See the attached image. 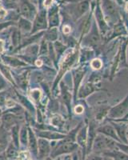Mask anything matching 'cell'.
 <instances>
[{
	"label": "cell",
	"mask_w": 128,
	"mask_h": 160,
	"mask_svg": "<svg viewBox=\"0 0 128 160\" xmlns=\"http://www.w3.org/2000/svg\"><path fill=\"white\" fill-rule=\"evenodd\" d=\"M78 55H79V51L78 50H72L70 52H68L66 55L65 58H63L62 62V65H61L60 71H59V75L57 77L56 80H55V83L54 85V88L56 87L57 83L59 82V79L62 78V75L66 72L68 69H69L74 63H75V60L78 58Z\"/></svg>",
	"instance_id": "4"
},
{
	"label": "cell",
	"mask_w": 128,
	"mask_h": 160,
	"mask_svg": "<svg viewBox=\"0 0 128 160\" xmlns=\"http://www.w3.org/2000/svg\"><path fill=\"white\" fill-rule=\"evenodd\" d=\"M28 144L31 153L34 155H38V141L36 139L35 133L31 130V128H28Z\"/></svg>",
	"instance_id": "17"
},
{
	"label": "cell",
	"mask_w": 128,
	"mask_h": 160,
	"mask_svg": "<svg viewBox=\"0 0 128 160\" xmlns=\"http://www.w3.org/2000/svg\"><path fill=\"white\" fill-rule=\"evenodd\" d=\"M109 122H111L116 131L121 142L128 144L127 138H126V129L128 127V122L124 121H115V120H109Z\"/></svg>",
	"instance_id": "5"
},
{
	"label": "cell",
	"mask_w": 128,
	"mask_h": 160,
	"mask_svg": "<svg viewBox=\"0 0 128 160\" xmlns=\"http://www.w3.org/2000/svg\"><path fill=\"white\" fill-rule=\"evenodd\" d=\"M82 41H83V43L87 47H91L92 48H97L98 45L100 43L101 37L99 35V31L95 28V26H94L91 32L90 33L89 35L83 37Z\"/></svg>",
	"instance_id": "7"
},
{
	"label": "cell",
	"mask_w": 128,
	"mask_h": 160,
	"mask_svg": "<svg viewBox=\"0 0 128 160\" xmlns=\"http://www.w3.org/2000/svg\"><path fill=\"white\" fill-rule=\"evenodd\" d=\"M8 142L7 139L6 138L5 136L0 138V154L5 151V150L7 148Z\"/></svg>",
	"instance_id": "35"
},
{
	"label": "cell",
	"mask_w": 128,
	"mask_h": 160,
	"mask_svg": "<svg viewBox=\"0 0 128 160\" xmlns=\"http://www.w3.org/2000/svg\"><path fill=\"white\" fill-rule=\"evenodd\" d=\"M11 40H12V43L15 47H17L18 44L21 42V34L20 31L15 29L12 32V35H11Z\"/></svg>",
	"instance_id": "26"
},
{
	"label": "cell",
	"mask_w": 128,
	"mask_h": 160,
	"mask_svg": "<svg viewBox=\"0 0 128 160\" xmlns=\"http://www.w3.org/2000/svg\"><path fill=\"white\" fill-rule=\"evenodd\" d=\"M6 87H7V83H6L5 80L0 76V91H2V89H4Z\"/></svg>",
	"instance_id": "43"
},
{
	"label": "cell",
	"mask_w": 128,
	"mask_h": 160,
	"mask_svg": "<svg viewBox=\"0 0 128 160\" xmlns=\"http://www.w3.org/2000/svg\"><path fill=\"white\" fill-rule=\"evenodd\" d=\"M126 119H128V113H127V115L125 116V118H120V119H114V120H126Z\"/></svg>",
	"instance_id": "51"
},
{
	"label": "cell",
	"mask_w": 128,
	"mask_h": 160,
	"mask_svg": "<svg viewBox=\"0 0 128 160\" xmlns=\"http://www.w3.org/2000/svg\"><path fill=\"white\" fill-rule=\"evenodd\" d=\"M51 152V148L50 142L47 139L39 138L38 140V159H44L48 156Z\"/></svg>",
	"instance_id": "9"
},
{
	"label": "cell",
	"mask_w": 128,
	"mask_h": 160,
	"mask_svg": "<svg viewBox=\"0 0 128 160\" xmlns=\"http://www.w3.org/2000/svg\"><path fill=\"white\" fill-rule=\"evenodd\" d=\"M59 24V17L57 11H53L49 16V28L57 27Z\"/></svg>",
	"instance_id": "24"
},
{
	"label": "cell",
	"mask_w": 128,
	"mask_h": 160,
	"mask_svg": "<svg viewBox=\"0 0 128 160\" xmlns=\"http://www.w3.org/2000/svg\"><path fill=\"white\" fill-rule=\"evenodd\" d=\"M37 1H38V0H31V3L33 2V3L36 4L37 3Z\"/></svg>",
	"instance_id": "52"
},
{
	"label": "cell",
	"mask_w": 128,
	"mask_h": 160,
	"mask_svg": "<svg viewBox=\"0 0 128 160\" xmlns=\"http://www.w3.org/2000/svg\"><path fill=\"white\" fill-rule=\"evenodd\" d=\"M83 111H84V108L82 105H78L75 108V112L77 115H80Z\"/></svg>",
	"instance_id": "41"
},
{
	"label": "cell",
	"mask_w": 128,
	"mask_h": 160,
	"mask_svg": "<svg viewBox=\"0 0 128 160\" xmlns=\"http://www.w3.org/2000/svg\"><path fill=\"white\" fill-rule=\"evenodd\" d=\"M84 160H103V157L99 155V154L92 153L88 155V156Z\"/></svg>",
	"instance_id": "38"
},
{
	"label": "cell",
	"mask_w": 128,
	"mask_h": 160,
	"mask_svg": "<svg viewBox=\"0 0 128 160\" xmlns=\"http://www.w3.org/2000/svg\"><path fill=\"white\" fill-rule=\"evenodd\" d=\"M47 40H42V42H41L40 44V48H39V55H47L48 53V48H49V47H48L47 43L46 42Z\"/></svg>",
	"instance_id": "32"
},
{
	"label": "cell",
	"mask_w": 128,
	"mask_h": 160,
	"mask_svg": "<svg viewBox=\"0 0 128 160\" xmlns=\"http://www.w3.org/2000/svg\"><path fill=\"white\" fill-rule=\"evenodd\" d=\"M102 155L103 157L111 158L112 160H128V155L120 151L119 148L106 151L102 154Z\"/></svg>",
	"instance_id": "15"
},
{
	"label": "cell",
	"mask_w": 128,
	"mask_h": 160,
	"mask_svg": "<svg viewBox=\"0 0 128 160\" xmlns=\"http://www.w3.org/2000/svg\"><path fill=\"white\" fill-rule=\"evenodd\" d=\"M6 95L5 92H0V106H3L6 104Z\"/></svg>",
	"instance_id": "40"
},
{
	"label": "cell",
	"mask_w": 128,
	"mask_h": 160,
	"mask_svg": "<svg viewBox=\"0 0 128 160\" xmlns=\"http://www.w3.org/2000/svg\"><path fill=\"white\" fill-rule=\"evenodd\" d=\"M0 69H1V71H2V74L5 75L6 78H7L9 81H11V82H14V81H13V79H12V76H11V72H10V71L7 69V68H6V67H4V66L0 65Z\"/></svg>",
	"instance_id": "36"
},
{
	"label": "cell",
	"mask_w": 128,
	"mask_h": 160,
	"mask_svg": "<svg viewBox=\"0 0 128 160\" xmlns=\"http://www.w3.org/2000/svg\"><path fill=\"white\" fill-rule=\"evenodd\" d=\"M55 51H56L57 55H61L62 53L64 52V51L66 50V47L63 45L62 43H61L60 42H58V41H55Z\"/></svg>",
	"instance_id": "34"
},
{
	"label": "cell",
	"mask_w": 128,
	"mask_h": 160,
	"mask_svg": "<svg viewBox=\"0 0 128 160\" xmlns=\"http://www.w3.org/2000/svg\"><path fill=\"white\" fill-rule=\"evenodd\" d=\"M58 36H59V33L56 28H51L44 35V39L50 42H54V41H56Z\"/></svg>",
	"instance_id": "23"
},
{
	"label": "cell",
	"mask_w": 128,
	"mask_h": 160,
	"mask_svg": "<svg viewBox=\"0 0 128 160\" xmlns=\"http://www.w3.org/2000/svg\"><path fill=\"white\" fill-rule=\"evenodd\" d=\"M126 35V31L123 27H122L121 25H119V26H118L117 28H115L113 34H112L111 36L110 39H112V38H114L115 37L116 38V37L119 36V35Z\"/></svg>",
	"instance_id": "30"
},
{
	"label": "cell",
	"mask_w": 128,
	"mask_h": 160,
	"mask_svg": "<svg viewBox=\"0 0 128 160\" xmlns=\"http://www.w3.org/2000/svg\"><path fill=\"white\" fill-rule=\"evenodd\" d=\"M43 35V32H38V34H36V35H33V36H31V38H27V39H25L23 41V43H22V47H24L25 45H28V44H31L33 43V42H36L37 40L39 39V38H41V36Z\"/></svg>",
	"instance_id": "29"
},
{
	"label": "cell",
	"mask_w": 128,
	"mask_h": 160,
	"mask_svg": "<svg viewBox=\"0 0 128 160\" xmlns=\"http://www.w3.org/2000/svg\"><path fill=\"white\" fill-rule=\"evenodd\" d=\"M86 73V70L79 68L72 71L73 74V82H74V95H75V100L77 98V94H78V89L80 86L82 80L83 78Z\"/></svg>",
	"instance_id": "13"
},
{
	"label": "cell",
	"mask_w": 128,
	"mask_h": 160,
	"mask_svg": "<svg viewBox=\"0 0 128 160\" xmlns=\"http://www.w3.org/2000/svg\"><path fill=\"white\" fill-rule=\"evenodd\" d=\"M79 144L76 142H71L66 141V139H62L59 144H57L55 149L51 151V156L52 158H55L61 155L74 153L79 149Z\"/></svg>",
	"instance_id": "2"
},
{
	"label": "cell",
	"mask_w": 128,
	"mask_h": 160,
	"mask_svg": "<svg viewBox=\"0 0 128 160\" xmlns=\"http://www.w3.org/2000/svg\"><path fill=\"white\" fill-rule=\"evenodd\" d=\"M97 133L102 134V135H105V136L111 138L112 139L115 140L116 142H121L120 139H119V136H118L116 131L114 128L113 126L110 123L105 124L103 126H100L99 128H97Z\"/></svg>",
	"instance_id": "10"
},
{
	"label": "cell",
	"mask_w": 128,
	"mask_h": 160,
	"mask_svg": "<svg viewBox=\"0 0 128 160\" xmlns=\"http://www.w3.org/2000/svg\"><path fill=\"white\" fill-rule=\"evenodd\" d=\"M101 89H99V87L97 85L92 82H85L83 85L80 88L79 91H78V98H85L90 95H91L92 93L95 92V91H99Z\"/></svg>",
	"instance_id": "11"
},
{
	"label": "cell",
	"mask_w": 128,
	"mask_h": 160,
	"mask_svg": "<svg viewBox=\"0 0 128 160\" xmlns=\"http://www.w3.org/2000/svg\"><path fill=\"white\" fill-rule=\"evenodd\" d=\"M60 87L62 101H63L64 104L67 108L69 114H71V93H70L68 88L63 82L61 83Z\"/></svg>",
	"instance_id": "16"
},
{
	"label": "cell",
	"mask_w": 128,
	"mask_h": 160,
	"mask_svg": "<svg viewBox=\"0 0 128 160\" xmlns=\"http://www.w3.org/2000/svg\"><path fill=\"white\" fill-rule=\"evenodd\" d=\"M128 113V94L124 99L118 103L117 105L111 108L108 114L109 120L120 119V118H125Z\"/></svg>",
	"instance_id": "3"
},
{
	"label": "cell",
	"mask_w": 128,
	"mask_h": 160,
	"mask_svg": "<svg viewBox=\"0 0 128 160\" xmlns=\"http://www.w3.org/2000/svg\"><path fill=\"white\" fill-rule=\"evenodd\" d=\"M18 28H19V30L21 31L29 32V31H31V30H32V24L27 18H20L19 21H18Z\"/></svg>",
	"instance_id": "21"
},
{
	"label": "cell",
	"mask_w": 128,
	"mask_h": 160,
	"mask_svg": "<svg viewBox=\"0 0 128 160\" xmlns=\"http://www.w3.org/2000/svg\"><path fill=\"white\" fill-rule=\"evenodd\" d=\"M117 147L120 151L128 155V144L123 143V142H117Z\"/></svg>",
	"instance_id": "39"
},
{
	"label": "cell",
	"mask_w": 128,
	"mask_h": 160,
	"mask_svg": "<svg viewBox=\"0 0 128 160\" xmlns=\"http://www.w3.org/2000/svg\"><path fill=\"white\" fill-rule=\"evenodd\" d=\"M2 123L3 127L7 128H12L13 126H15L18 120V116L15 115V114H11V113H6L2 116Z\"/></svg>",
	"instance_id": "18"
},
{
	"label": "cell",
	"mask_w": 128,
	"mask_h": 160,
	"mask_svg": "<svg viewBox=\"0 0 128 160\" xmlns=\"http://www.w3.org/2000/svg\"><path fill=\"white\" fill-rule=\"evenodd\" d=\"M19 140L20 142L23 146L27 145L28 142V130L26 126H23L20 130V135H19Z\"/></svg>",
	"instance_id": "25"
},
{
	"label": "cell",
	"mask_w": 128,
	"mask_h": 160,
	"mask_svg": "<svg viewBox=\"0 0 128 160\" xmlns=\"http://www.w3.org/2000/svg\"><path fill=\"white\" fill-rule=\"evenodd\" d=\"M126 138H127V141H128V127H127V129H126Z\"/></svg>",
	"instance_id": "54"
},
{
	"label": "cell",
	"mask_w": 128,
	"mask_h": 160,
	"mask_svg": "<svg viewBox=\"0 0 128 160\" xmlns=\"http://www.w3.org/2000/svg\"><path fill=\"white\" fill-rule=\"evenodd\" d=\"M52 2H53V0H45L44 1V7L45 8H49L50 6L51 5V3H52Z\"/></svg>",
	"instance_id": "45"
},
{
	"label": "cell",
	"mask_w": 128,
	"mask_h": 160,
	"mask_svg": "<svg viewBox=\"0 0 128 160\" xmlns=\"http://www.w3.org/2000/svg\"><path fill=\"white\" fill-rule=\"evenodd\" d=\"M31 97H32V99H33L34 101H35V102H38L41 97V91L38 89L32 90L31 92Z\"/></svg>",
	"instance_id": "37"
},
{
	"label": "cell",
	"mask_w": 128,
	"mask_h": 160,
	"mask_svg": "<svg viewBox=\"0 0 128 160\" xmlns=\"http://www.w3.org/2000/svg\"><path fill=\"white\" fill-rule=\"evenodd\" d=\"M62 31H63V33L65 35H67V34H69V33L71 32V28H70L68 25L64 26L63 28H62Z\"/></svg>",
	"instance_id": "44"
},
{
	"label": "cell",
	"mask_w": 128,
	"mask_h": 160,
	"mask_svg": "<svg viewBox=\"0 0 128 160\" xmlns=\"http://www.w3.org/2000/svg\"><path fill=\"white\" fill-rule=\"evenodd\" d=\"M2 58L4 59L5 62L9 64L11 67H14V68H20L22 66H26L25 62L19 60L18 58H15V57H11V56H2Z\"/></svg>",
	"instance_id": "20"
},
{
	"label": "cell",
	"mask_w": 128,
	"mask_h": 160,
	"mask_svg": "<svg viewBox=\"0 0 128 160\" xmlns=\"http://www.w3.org/2000/svg\"><path fill=\"white\" fill-rule=\"evenodd\" d=\"M47 28V11L45 10H42L35 17V21H34V25L32 27V30H31V34L38 32L41 30L46 29Z\"/></svg>",
	"instance_id": "6"
},
{
	"label": "cell",
	"mask_w": 128,
	"mask_h": 160,
	"mask_svg": "<svg viewBox=\"0 0 128 160\" xmlns=\"http://www.w3.org/2000/svg\"><path fill=\"white\" fill-rule=\"evenodd\" d=\"M4 50V42L3 41L0 40V53H2Z\"/></svg>",
	"instance_id": "47"
},
{
	"label": "cell",
	"mask_w": 128,
	"mask_h": 160,
	"mask_svg": "<svg viewBox=\"0 0 128 160\" xmlns=\"http://www.w3.org/2000/svg\"><path fill=\"white\" fill-rule=\"evenodd\" d=\"M87 134H88V125L86 124L83 127H81L76 135V142L79 144V147L83 149V156L84 159L85 155L86 154V144H87Z\"/></svg>",
	"instance_id": "8"
},
{
	"label": "cell",
	"mask_w": 128,
	"mask_h": 160,
	"mask_svg": "<svg viewBox=\"0 0 128 160\" xmlns=\"http://www.w3.org/2000/svg\"><path fill=\"white\" fill-rule=\"evenodd\" d=\"M38 135L39 138H45V139L51 140H62L66 138V135L61 133L54 132V131H37Z\"/></svg>",
	"instance_id": "14"
},
{
	"label": "cell",
	"mask_w": 128,
	"mask_h": 160,
	"mask_svg": "<svg viewBox=\"0 0 128 160\" xmlns=\"http://www.w3.org/2000/svg\"><path fill=\"white\" fill-rule=\"evenodd\" d=\"M102 66V60L99 59V58H94L91 62V68H93L95 71H99V69H101Z\"/></svg>",
	"instance_id": "33"
},
{
	"label": "cell",
	"mask_w": 128,
	"mask_h": 160,
	"mask_svg": "<svg viewBox=\"0 0 128 160\" xmlns=\"http://www.w3.org/2000/svg\"><path fill=\"white\" fill-rule=\"evenodd\" d=\"M63 160H72V157L70 156V155H66V156L64 157Z\"/></svg>",
	"instance_id": "50"
},
{
	"label": "cell",
	"mask_w": 128,
	"mask_h": 160,
	"mask_svg": "<svg viewBox=\"0 0 128 160\" xmlns=\"http://www.w3.org/2000/svg\"><path fill=\"white\" fill-rule=\"evenodd\" d=\"M3 136H5V132H4L3 128L0 127V138Z\"/></svg>",
	"instance_id": "48"
},
{
	"label": "cell",
	"mask_w": 128,
	"mask_h": 160,
	"mask_svg": "<svg viewBox=\"0 0 128 160\" xmlns=\"http://www.w3.org/2000/svg\"><path fill=\"white\" fill-rule=\"evenodd\" d=\"M18 98H19V100H20V102H22V105H23L27 109L29 110V111H31V112H35V109H34L33 105L31 104V102H30L27 98H25V97L22 96V95H18Z\"/></svg>",
	"instance_id": "27"
},
{
	"label": "cell",
	"mask_w": 128,
	"mask_h": 160,
	"mask_svg": "<svg viewBox=\"0 0 128 160\" xmlns=\"http://www.w3.org/2000/svg\"><path fill=\"white\" fill-rule=\"evenodd\" d=\"M11 137L14 145L18 148L19 147V127L18 125L13 126L11 128Z\"/></svg>",
	"instance_id": "22"
},
{
	"label": "cell",
	"mask_w": 128,
	"mask_h": 160,
	"mask_svg": "<svg viewBox=\"0 0 128 160\" xmlns=\"http://www.w3.org/2000/svg\"><path fill=\"white\" fill-rule=\"evenodd\" d=\"M103 160H112V159L110 158H108V157H104V158H103Z\"/></svg>",
	"instance_id": "53"
},
{
	"label": "cell",
	"mask_w": 128,
	"mask_h": 160,
	"mask_svg": "<svg viewBox=\"0 0 128 160\" xmlns=\"http://www.w3.org/2000/svg\"><path fill=\"white\" fill-rule=\"evenodd\" d=\"M12 23H13L12 22H1V23H0V31H2V30L5 29V28H8V27H10V26H11Z\"/></svg>",
	"instance_id": "42"
},
{
	"label": "cell",
	"mask_w": 128,
	"mask_h": 160,
	"mask_svg": "<svg viewBox=\"0 0 128 160\" xmlns=\"http://www.w3.org/2000/svg\"><path fill=\"white\" fill-rule=\"evenodd\" d=\"M6 155L9 158H15L17 156V151L15 145H13L12 143L8 145L7 148V151H6Z\"/></svg>",
	"instance_id": "28"
},
{
	"label": "cell",
	"mask_w": 128,
	"mask_h": 160,
	"mask_svg": "<svg viewBox=\"0 0 128 160\" xmlns=\"http://www.w3.org/2000/svg\"><path fill=\"white\" fill-rule=\"evenodd\" d=\"M6 15H7V11L4 9H2V8H1V9H0V17H1V18H4Z\"/></svg>",
	"instance_id": "46"
},
{
	"label": "cell",
	"mask_w": 128,
	"mask_h": 160,
	"mask_svg": "<svg viewBox=\"0 0 128 160\" xmlns=\"http://www.w3.org/2000/svg\"><path fill=\"white\" fill-rule=\"evenodd\" d=\"M21 13L27 19H32L35 15V8L28 0H20Z\"/></svg>",
	"instance_id": "12"
},
{
	"label": "cell",
	"mask_w": 128,
	"mask_h": 160,
	"mask_svg": "<svg viewBox=\"0 0 128 160\" xmlns=\"http://www.w3.org/2000/svg\"><path fill=\"white\" fill-rule=\"evenodd\" d=\"M1 114H2V111H1V110H0V117H1Z\"/></svg>",
	"instance_id": "55"
},
{
	"label": "cell",
	"mask_w": 128,
	"mask_h": 160,
	"mask_svg": "<svg viewBox=\"0 0 128 160\" xmlns=\"http://www.w3.org/2000/svg\"><path fill=\"white\" fill-rule=\"evenodd\" d=\"M6 154L4 152H2V153H1V154H0V160H6L5 158H6Z\"/></svg>",
	"instance_id": "49"
},
{
	"label": "cell",
	"mask_w": 128,
	"mask_h": 160,
	"mask_svg": "<svg viewBox=\"0 0 128 160\" xmlns=\"http://www.w3.org/2000/svg\"><path fill=\"white\" fill-rule=\"evenodd\" d=\"M117 142L115 140L97 133L92 145L91 151L95 154H103L110 150L118 148Z\"/></svg>",
	"instance_id": "1"
},
{
	"label": "cell",
	"mask_w": 128,
	"mask_h": 160,
	"mask_svg": "<svg viewBox=\"0 0 128 160\" xmlns=\"http://www.w3.org/2000/svg\"><path fill=\"white\" fill-rule=\"evenodd\" d=\"M51 123L53 126H55V127H62L64 124V120L62 118V117L59 116V115H55L53 118L51 119Z\"/></svg>",
	"instance_id": "31"
},
{
	"label": "cell",
	"mask_w": 128,
	"mask_h": 160,
	"mask_svg": "<svg viewBox=\"0 0 128 160\" xmlns=\"http://www.w3.org/2000/svg\"><path fill=\"white\" fill-rule=\"evenodd\" d=\"M126 9H127V11H128V5L126 6Z\"/></svg>",
	"instance_id": "56"
},
{
	"label": "cell",
	"mask_w": 128,
	"mask_h": 160,
	"mask_svg": "<svg viewBox=\"0 0 128 160\" xmlns=\"http://www.w3.org/2000/svg\"><path fill=\"white\" fill-rule=\"evenodd\" d=\"M111 109V107L108 105H99L98 106L96 110H95V119L96 121H102L105 117L108 115L109 111Z\"/></svg>",
	"instance_id": "19"
}]
</instances>
